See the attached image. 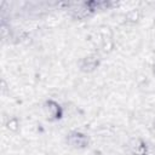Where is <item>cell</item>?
<instances>
[{
	"mask_svg": "<svg viewBox=\"0 0 155 155\" xmlns=\"http://www.w3.org/2000/svg\"><path fill=\"white\" fill-rule=\"evenodd\" d=\"M18 121H17V119H12V120H10L8 122H7V127L10 128V130H12V131H17L18 130Z\"/></svg>",
	"mask_w": 155,
	"mask_h": 155,
	"instance_id": "obj_5",
	"label": "cell"
},
{
	"mask_svg": "<svg viewBox=\"0 0 155 155\" xmlns=\"http://www.w3.org/2000/svg\"><path fill=\"white\" fill-rule=\"evenodd\" d=\"M138 11L137 10H132V11H130L127 15H126V18H127V21H131V22H136L137 19H138Z\"/></svg>",
	"mask_w": 155,
	"mask_h": 155,
	"instance_id": "obj_4",
	"label": "cell"
},
{
	"mask_svg": "<svg viewBox=\"0 0 155 155\" xmlns=\"http://www.w3.org/2000/svg\"><path fill=\"white\" fill-rule=\"evenodd\" d=\"M68 140L74 147H85L86 143H87V138L84 134H80V133H73V134H70V137H69Z\"/></svg>",
	"mask_w": 155,
	"mask_h": 155,
	"instance_id": "obj_1",
	"label": "cell"
},
{
	"mask_svg": "<svg viewBox=\"0 0 155 155\" xmlns=\"http://www.w3.org/2000/svg\"><path fill=\"white\" fill-rule=\"evenodd\" d=\"M98 65V57L97 56H88L82 62V68L85 70H93Z\"/></svg>",
	"mask_w": 155,
	"mask_h": 155,
	"instance_id": "obj_2",
	"label": "cell"
},
{
	"mask_svg": "<svg viewBox=\"0 0 155 155\" xmlns=\"http://www.w3.org/2000/svg\"><path fill=\"white\" fill-rule=\"evenodd\" d=\"M47 108H48V113L52 115V116H59V114H61V111H59V105L56 103V102H52V101H50L48 103H47Z\"/></svg>",
	"mask_w": 155,
	"mask_h": 155,
	"instance_id": "obj_3",
	"label": "cell"
},
{
	"mask_svg": "<svg viewBox=\"0 0 155 155\" xmlns=\"http://www.w3.org/2000/svg\"><path fill=\"white\" fill-rule=\"evenodd\" d=\"M153 71H154V74H155V64H154V67H153Z\"/></svg>",
	"mask_w": 155,
	"mask_h": 155,
	"instance_id": "obj_6",
	"label": "cell"
}]
</instances>
